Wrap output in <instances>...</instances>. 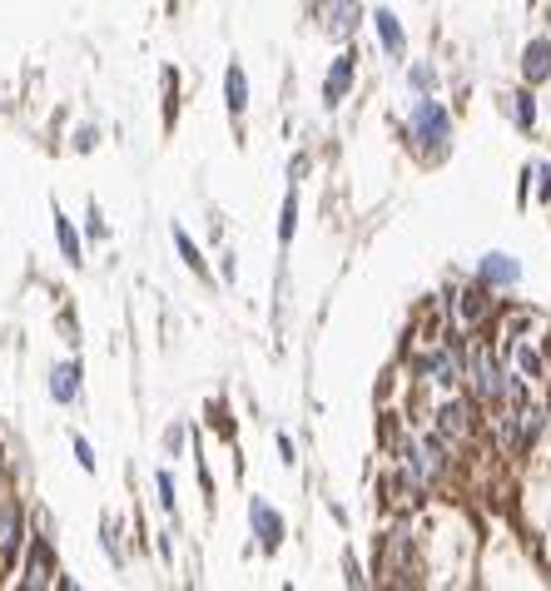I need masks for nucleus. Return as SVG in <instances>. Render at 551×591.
<instances>
[{
  "label": "nucleus",
  "mask_w": 551,
  "mask_h": 591,
  "mask_svg": "<svg viewBox=\"0 0 551 591\" xmlns=\"http://www.w3.org/2000/svg\"><path fill=\"white\" fill-rule=\"evenodd\" d=\"M413 130H417V140H427V145H447V140H452V120H447V110H442L432 95L417 100Z\"/></svg>",
  "instance_id": "obj_1"
},
{
  "label": "nucleus",
  "mask_w": 551,
  "mask_h": 591,
  "mask_svg": "<svg viewBox=\"0 0 551 591\" xmlns=\"http://www.w3.org/2000/svg\"><path fill=\"white\" fill-rule=\"evenodd\" d=\"M467 378H472V393L482 398V403H492L497 393H502V368H497V358L487 353V348H472V358H467Z\"/></svg>",
  "instance_id": "obj_2"
},
{
  "label": "nucleus",
  "mask_w": 551,
  "mask_h": 591,
  "mask_svg": "<svg viewBox=\"0 0 551 591\" xmlns=\"http://www.w3.org/2000/svg\"><path fill=\"white\" fill-rule=\"evenodd\" d=\"M353 80H358V55H353V50H343V55L333 60L328 80H323V105H328V110H333V105H343V95L353 90Z\"/></svg>",
  "instance_id": "obj_3"
},
{
  "label": "nucleus",
  "mask_w": 551,
  "mask_h": 591,
  "mask_svg": "<svg viewBox=\"0 0 551 591\" xmlns=\"http://www.w3.org/2000/svg\"><path fill=\"white\" fill-rule=\"evenodd\" d=\"M313 5H318L323 30H328L333 40H348V35L358 30V0H313Z\"/></svg>",
  "instance_id": "obj_4"
},
{
  "label": "nucleus",
  "mask_w": 551,
  "mask_h": 591,
  "mask_svg": "<svg viewBox=\"0 0 551 591\" xmlns=\"http://www.w3.org/2000/svg\"><path fill=\"white\" fill-rule=\"evenodd\" d=\"M20 537H25L20 502H15V497H0V562H10V557L20 552Z\"/></svg>",
  "instance_id": "obj_5"
},
{
  "label": "nucleus",
  "mask_w": 551,
  "mask_h": 591,
  "mask_svg": "<svg viewBox=\"0 0 551 591\" xmlns=\"http://www.w3.org/2000/svg\"><path fill=\"white\" fill-rule=\"evenodd\" d=\"M249 522H254V537H259V547L264 552H278V542H283V517H278L269 502H254L249 507Z\"/></svg>",
  "instance_id": "obj_6"
},
{
  "label": "nucleus",
  "mask_w": 551,
  "mask_h": 591,
  "mask_svg": "<svg viewBox=\"0 0 551 591\" xmlns=\"http://www.w3.org/2000/svg\"><path fill=\"white\" fill-rule=\"evenodd\" d=\"M373 25H378V40H383V50H388L393 60H403V55H408V35H403V20H398L393 10H378V15H373Z\"/></svg>",
  "instance_id": "obj_7"
},
{
  "label": "nucleus",
  "mask_w": 551,
  "mask_h": 591,
  "mask_svg": "<svg viewBox=\"0 0 551 591\" xmlns=\"http://www.w3.org/2000/svg\"><path fill=\"white\" fill-rule=\"evenodd\" d=\"M477 279H482V284H517V279H522V264L507 259V254H487V259L477 264Z\"/></svg>",
  "instance_id": "obj_8"
},
{
  "label": "nucleus",
  "mask_w": 551,
  "mask_h": 591,
  "mask_svg": "<svg viewBox=\"0 0 551 591\" xmlns=\"http://www.w3.org/2000/svg\"><path fill=\"white\" fill-rule=\"evenodd\" d=\"M224 105H229V115H234V120L249 110V75H244L239 65H229V70H224Z\"/></svg>",
  "instance_id": "obj_9"
},
{
  "label": "nucleus",
  "mask_w": 551,
  "mask_h": 591,
  "mask_svg": "<svg viewBox=\"0 0 551 591\" xmlns=\"http://www.w3.org/2000/svg\"><path fill=\"white\" fill-rule=\"evenodd\" d=\"M522 75H527L532 85L551 80V40H532V45H527V55H522Z\"/></svg>",
  "instance_id": "obj_10"
},
{
  "label": "nucleus",
  "mask_w": 551,
  "mask_h": 591,
  "mask_svg": "<svg viewBox=\"0 0 551 591\" xmlns=\"http://www.w3.org/2000/svg\"><path fill=\"white\" fill-rule=\"evenodd\" d=\"M50 398L55 403H75L80 398V363H60L50 373Z\"/></svg>",
  "instance_id": "obj_11"
},
{
  "label": "nucleus",
  "mask_w": 551,
  "mask_h": 591,
  "mask_svg": "<svg viewBox=\"0 0 551 591\" xmlns=\"http://www.w3.org/2000/svg\"><path fill=\"white\" fill-rule=\"evenodd\" d=\"M487 313H492V294H487V284H477V289H467V294L457 298V318H462V323L477 328Z\"/></svg>",
  "instance_id": "obj_12"
},
{
  "label": "nucleus",
  "mask_w": 551,
  "mask_h": 591,
  "mask_svg": "<svg viewBox=\"0 0 551 591\" xmlns=\"http://www.w3.org/2000/svg\"><path fill=\"white\" fill-rule=\"evenodd\" d=\"M467 413H472L467 403H447V408L437 413V433H442V443H447V438H452V443L467 438Z\"/></svg>",
  "instance_id": "obj_13"
},
{
  "label": "nucleus",
  "mask_w": 551,
  "mask_h": 591,
  "mask_svg": "<svg viewBox=\"0 0 551 591\" xmlns=\"http://www.w3.org/2000/svg\"><path fill=\"white\" fill-rule=\"evenodd\" d=\"M25 587H50V547H45V537H35V547H30Z\"/></svg>",
  "instance_id": "obj_14"
},
{
  "label": "nucleus",
  "mask_w": 551,
  "mask_h": 591,
  "mask_svg": "<svg viewBox=\"0 0 551 591\" xmlns=\"http://www.w3.org/2000/svg\"><path fill=\"white\" fill-rule=\"evenodd\" d=\"M55 239H60V254L70 259V264H80V234L70 229V219L55 209Z\"/></svg>",
  "instance_id": "obj_15"
},
{
  "label": "nucleus",
  "mask_w": 551,
  "mask_h": 591,
  "mask_svg": "<svg viewBox=\"0 0 551 591\" xmlns=\"http://www.w3.org/2000/svg\"><path fill=\"white\" fill-rule=\"evenodd\" d=\"M174 249H179V259H184L194 274H204V259H199V249H194V239H189L184 229H174Z\"/></svg>",
  "instance_id": "obj_16"
},
{
  "label": "nucleus",
  "mask_w": 551,
  "mask_h": 591,
  "mask_svg": "<svg viewBox=\"0 0 551 591\" xmlns=\"http://www.w3.org/2000/svg\"><path fill=\"white\" fill-rule=\"evenodd\" d=\"M293 229H298V194H288V199H283V219H278V239L288 244V239H293Z\"/></svg>",
  "instance_id": "obj_17"
},
{
  "label": "nucleus",
  "mask_w": 551,
  "mask_h": 591,
  "mask_svg": "<svg viewBox=\"0 0 551 591\" xmlns=\"http://www.w3.org/2000/svg\"><path fill=\"white\" fill-rule=\"evenodd\" d=\"M408 80H413L417 95H427V90L437 85V70H432V65H413V75H408Z\"/></svg>",
  "instance_id": "obj_18"
},
{
  "label": "nucleus",
  "mask_w": 551,
  "mask_h": 591,
  "mask_svg": "<svg viewBox=\"0 0 551 591\" xmlns=\"http://www.w3.org/2000/svg\"><path fill=\"white\" fill-rule=\"evenodd\" d=\"M517 100V125L522 130H532V120H537V105H532V95H512Z\"/></svg>",
  "instance_id": "obj_19"
},
{
  "label": "nucleus",
  "mask_w": 551,
  "mask_h": 591,
  "mask_svg": "<svg viewBox=\"0 0 551 591\" xmlns=\"http://www.w3.org/2000/svg\"><path fill=\"white\" fill-rule=\"evenodd\" d=\"M517 363L527 368V378H542V358H537L532 348H517Z\"/></svg>",
  "instance_id": "obj_20"
},
{
  "label": "nucleus",
  "mask_w": 551,
  "mask_h": 591,
  "mask_svg": "<svg viewBox=\"0 0 551 591\" xmlns=\"http://www.w3.org/2000/svg\"><path fill=\"white\" fill-rule=\"evenodd\" d=\"M154 487H159V502L174 512V477H169V472H159V477H154Z\"/></svg>",
  "instance_id": "obj_21"
},
{
  "label": "nucleus",
  "mask_w": 551,
  "mask_h": 591,
  "mask_svg": "<svg viewBox=\"0 0 551 591\" xmlns=\"http://www.w3.org/2000/svg\"><path fill=\"white\" fill-rule=\"evenodd\" d=\"M75 457H80V467H85V472H95V452H90L85 438H75Z\"/></svg>",
  "instance_id": "obj_22"
},
{
  "label": "nucleus",
  "mask_w": 551,
  "mask_h": 591,
  "mask_svg": "<svg viewBox=\"0 0 551 591\" xmlns=\"http://www.w3.org/2000/svg\"><path fill=\"white\" fill-rule=\"evenodd\" d=\"M85 229H90L95 239H105V219H100V209H95V204H90V224H85Z\"/></svg>",
  "instance_id": "obj_23"
},
{
  "label": "nucleus",
  "mask_w": 551,
  "mask_h": 591,
  "mask_svg": "<svg viewBox=\"0 0 551 591\" xmlns=\"http://www.w3.org/2000/svg\"><path fill=\"white\" fill-rule=\"evenodd\" d=\"M532 174H537V179H542V199H551V164H537V169H532Z\"/></svg>",
  "instance_id": "obj_24"
},
{
  "label": "nucleus",
  "mask_w": 551,
  "mask_h": 591,
  "mask_svg": "<svg viewBox=\"0 0 551 591\" xmlns=\"http://www.w3.org/2000/svg\"><path fill=\"white\" fill-rule=\"evenodd\" d=\"M179 443H184V428H169V433H164V447H169V452H179Z\"/></svg>",
  "instance_id": "obj_25"
}]
</instances>
